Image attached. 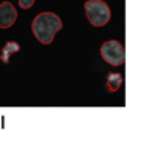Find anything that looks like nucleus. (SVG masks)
Wrapping results in <instances>:
<instances>
[{
    "mask_svg": "<svg viewBox=\"0 0 146 157\" xmlns=\"http://www.w3.org/2000/svg\"><path fill=\"white\" fill-rule=\"evenodd\" d=\"M63 27L61 19L55 14V13H41L33 19L32 24V32L36 36V39L43 44H50L54 41L57 32H60Z\"/></svg>",
    "mask_w": 146,
    "mask_h": 157,
    "instance_id": "obj_1",
    "label": "nucleus"
},
{
    "mask_svg": "<svg viewBox=\"0 0 146 157\" xmlns=\"http://www.w3.org/2000/svg\"><path fill=\"white\" fill-rule=\"evenodd\" d=\"M85 13L91 25L94 27H104L110 21V8L104 0H86L85 2Z\"/></svg>",
    "mask_w": 146,
    "mask_h": 157,
    "instance_id": "obj_2",
    "label": "nucleus"
},
{
    "mask_svg": "<svg viewBox=\"0 0 146 157\" xmlns=\"http://www.w3.org/2000/svg\"><path fill=\"white\" fill-rule=\"evenodd\" d=\"M101 57L112 66H121L126 61V49L119 41L110 39L101 46Z\"/></svg>",
    "mask_w": 146,
    "mask_h": 157,
    "instance_id": "obj_3",
    "label": "nucleus"
},
{
    "mask_svg": "<svg viewBox=\"0 0 146 157\" xmlns=\"http://www.w3.org/2000/svg\"><path fill=\"white\" fill-rule=\"evenodd\" d=\"M17 19V11L10 2H3L0 5V29H8Z\"/></svg>",
    "mask_w": 146,
    "mask_h": 157,
    "instance_id": "obj_4",
    "label": "nucleus"
},
{
    "mask_svg": "<svg viewBox=\"0 0 146 157\" xmlns=\"http://www.w3.org/2000/svg\"><path fill=\"white\" fill-rule=\"evenodd\" d=\"M123 83H124V78H123L121 74H116V72L109 74V77H107V86H109L110 91L119 90V88L123 86Z\"/></svg>",
    "mask_w": 146,
    "mask_h": 157,
    "instance_id": "obj_5",
    "label": "nucleus"
},
{
    "mask_svg": "<svg viewBox=\"0 0 146 157\" xmlns=\"http://www.w3.org/2000/svg\"><path fill=\"white\" fill-rule=\"evenodd\" d=\"M13 46H14V43H8V44H6V52H5L3 55H2L3 61H8V54H10V52H13V50H14V52H17V50H19V46H16L14 49H11Z\"/></svg>",
    "mask_w": 146,
    "mask_h": 157,
    "instance_id": "obj_6",
    "label": "nucleus"
},
{
    "mask_svg": "<svg viewBox=\"0 0 146 157\" xmlns=\"http://www.w3.org/2000/svg\"><path fill=\"white\" fill-rule=\"evenodd\" d=\"M33 3H35V0H19V6H21L22 10H29V8H32Z\"/></svg>",
    "mask_w": 146,
    "mask_h": 157,
    "instance_id": "obj_7",
    "label": "nucleus"
}]
</instances>
